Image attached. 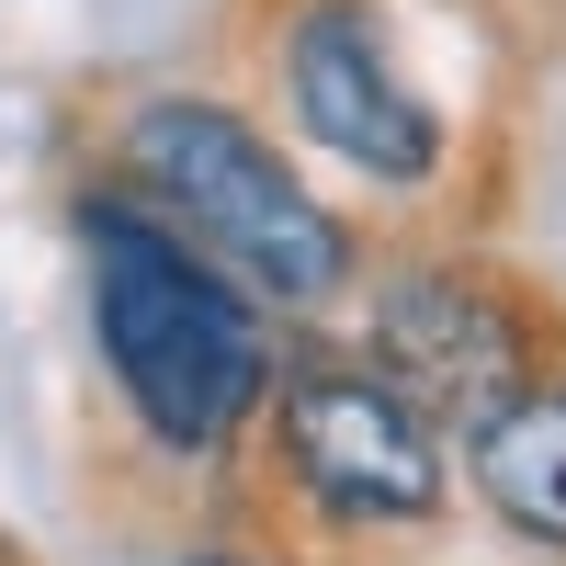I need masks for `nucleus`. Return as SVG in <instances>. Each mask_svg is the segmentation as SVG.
Masks as SVG:
<instances>
[{
  "mask_svg": "<svg viewBox=\"0 0 566 566\" xmlns=\"http://www.w3.org/2000/svg\"><path fill=\"white\" fill-rule=\"evenodd\" d=\"M476 488L499 522H522L533 544H566V386L555 397H510L499 419H476Z\"/></svg>",
  "mask_w": 566,
  "mask_h": 566,
  "instance_id": "nucleus-6",
  "label": "nucleus"
},
{
  "mask_svg": "<svg viewBox=\"0 0 566 566\" xmlns=\"http://www.w3.org/2000/svg\"><path fill=\"white\" fill-rule=\"evenodd\" d=\"M80 239H91L103 363H114L125 408L148 419V442H170V453L239 442L272 386V340H261L250 295L227 283V261L148 227L136 205H80Z\"/></svg>",
  "mask_w": 566,
  "mask_h": 566,
  "instance_id": "nucleus-1",
  "label": "nucleus"
},
{
  "mask_svg": "<svg viewBox=\"0 0 566 566\" xmlns=\"http://www.w3.org/2000/svg\"><path fill=\"white\" fill-rule=\"evenodd\" d=\"M283 431V476H295L328 522H363V533H408L442 510V419L419 408L397 374H363V363H306L272 408Z\"/></svg>",
  "mask_w": 566,
  "mask_h": 566,
  "instance_id": "nucleus-3",
  "label": "nucleus"
},
{
  "mask_svg": "<svg viewBox=\"0 0 566 566\" xmlns=\"http://www.w3.org/2000/svg\"><path fill=\"white\" fill-rule=\"evenodd\" d=\"M283 91H295V125L328 159H352L363 181H431L442 170L431 103L397 80L386 34H374L352 0H306V12L283 23Z\"/></svg>",
  "mask_w": 566,
  "mask_h": 566,
  "instance_id": "nucleus-4",
  "label": "nucleus"
},
{
  "mask_svg": "<svg viewBox=\"0 0 566 566\" xmlns=\"http://www.w3.org/2000/svg\"><path fill=\"white\" fill-rule=\"evenodd\" d=\"M374 374H397L431 419L476 431L522 397V317L464 272H397L374 295Z\"/></svg>",
  "mask_w": 566,
  "mask_h": 566,
  "instance_id": "nucleus-5",
  "label": "nucleus"
},
{
  "mask_svg": "<svg viewBox=\"0 0 566 566\" xmlns=\"http://www.w3.org/2000/svg\"><path fill=\"white\" fill-rule=\"evenodd\" d=\"M125 159L250 295H272V306H328L340 295L352 250H340V227H328V205L227 103H136L125 114Z\"/></svg>",
  "mask_w": 566,
  "mask_h": 566,
  "instance_id": "nucleus-2",
  "label": "nucleus"
}]
</instances>
